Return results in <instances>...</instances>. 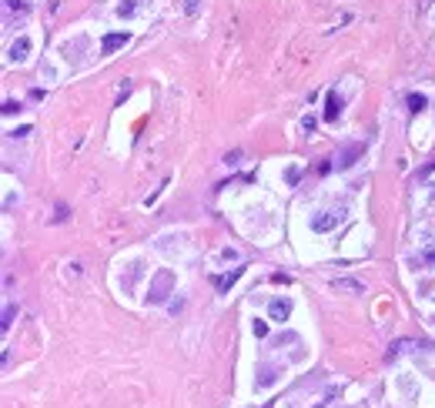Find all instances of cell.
I'll return each instance as SVG.
<instances>
[{"mask_svg": "<svg viewBox=\"0 0 435 408\" xmlns=\"http://www.w3.org/2000/svg\"><path fill=\"white\" fill-rule=\"evenodd\" d=\"M174 291V271L171 268H161V271L151 278V288H147V304H164Z\"/></svg>", "mask_w": 435, "mask_h": 408, "instance_id": "obj_1", "label": "cell"}, {"mask_svg": "<svg viewBox=\"0 0 435 408\" xmlns=\"http://www.w3.org/2000/svg\"><path fill=\"white\" fill-rule=\"evenodd\" d=\"M362 154H365V144H358V141H352V144H345V147L338 151V158H335V168H338V171H348V168H355Z\"/></svg>", "mask_w": 435, "mask_h": 408, "instance_id": "obj_2", "label": "cell"}, {"mask_svg": "<svg viewBox=\"0 0 435 408\" xmlns=\"http://www.w3.org/2000/svg\"><path fill=\"white\" fill-rule=\"evenodd\" d=\"M341 217H345L341 211H322L318 217H312V231H318V234L331 231V228H338V224H341Z\"/></svg>", "mask_w": 435, "mask_h": 408, "instance_id": "obj_3", "label": "cell"}, {"mask_svg": "<svg viewBox=\"0 0 435 408\" xmlns=\"http://www.w3.org/2000/svg\"><path fill=\"white\" fill-rule=\"evenodd\" d=\"M131 40L128 30H114V34H104V40H101V54H114V50H121L124 44Z\"/></svg>", "mask_w": 435, "mask_h": 408, "instance_id": "obj_4", "label": "cell"}, {"mask_svg": "<svg viewBox=\"0 0 435 408\" xmlns=\"http://www.w3.org/2000/svg\"><path fill=\"white\" fill-rule=\"evenodd\" d=\"M27 50H30V40H27V37H17L14 44H10L7 60H10V64H24V60H27Z\"/></svg>", "mask_w": 435, "mask_h": 408, "instance_id": "obj_5", "label": "cell"}, {"mask_svg": "<svg viewBox=\"0 0 435 408\" xmlns=\"http://www.w3.org/2000/svg\"><path fill=\"white\" fill-rule=\"evenodd\" d=\"M338 114H341V97L331 90V94L325 97V120L331 124V120H338Z\"/></svg>", "mask_w": 435, "mask_h": 408, "instance_id": "obj_6", "label": "cell"}, {"mask_svg": "<svg viewBox=\"0 0 435 408\" xmlns=\"http://www.w3.org/2000/svg\"><path fill=\"white\" fill-rule=\"evenodd\" d=\"M268 315H271L274 321H285V318L291 315V304L285 301V298H274V301H271V308H268Z\"/></svg>", "mask_w": 435, "mask_h": 408, "instance_id": "obj_7", "label": "cell"}, {"mask_svg": "<svg viewBox=\"0 0 435 408\" xmlns=\"http://www.w3.org/2000/svg\"><path fill=\"white\" fill-rule=\"evenodd\" d=\"M241 274H244V268H234V271L221 274V278H218V291H228V288H231V285H234V281L241 278Z\"/></svg>", "mask_w": 435, "mask_h": 408, "instance_id": "obj_8", "label": "cell"}, {"mask_svg": "<svg viewBox=\"0 0 435 408\" xmlns=\"http://www.w3.org/2000/svg\"><path fill=\"white\" fill-rule=\"evenodd\" d=\"M425 104H428L425 94H409V111L412 114H422V111H425Z\"/></svg>", "mask_w": 435, "mask_h": 408, "instance_id": "obj_9", "label": "cell"}, {"mask_svg": "<svg viewBox=\"0 0 435 408\" xmlns=\"http://www.w3.org/2000/svg\"><path fill=\"white\" fill-rule=\"evenodd\" d=\"M335 288H341V291H365L362 281H352V278H338L335 281Z\"/></svg>", "mask_w": 435, "mask_h": 408, "instance_id": "obj_10", "label": "cell"}, {"mask_svg": "<svg viewBox=\"0 0 435 408\" xmlns=\"http://www.w3.org/2000/svg\"><path fill=\"white\" fill-rule=\"evenodd\" d=\"M419 264H425V268H435V244H428V248L419 255Z\"/></svg>", "mask_w": 435, "mask_h": 408, "instance_id": "obj_11", "label": "cell"}, {"mask_svg": "<svg viewBox=\"0 0 435 408\" xmlns=\"http://www.w3.org/2000/svg\"><path fill=\"white\" fill-rule=\"evenodd\" d=\"M274 378H278V371H274V368H265V371L258 375V388H268V385H271Z\"/></svg>", "mask_w": 435, "mask_h": 408, "instance_id": "obj_12", "label": "cell"}, {"mask_svg": "<svg viewBox=\"0 0 435 408\" xmlns=\"http://www.w3.org/2000/svg\"><path fill=\"white\" fill-rule=\"evenodd\" d=\"M134 10H137L134 0H124V4H117V17H134Z\"/></svg>", "mask_w": 435, "mask_h": 408, "instance_id": "obj_13", "label": "cell"}, {"mask_svg": "<svg viewBox=\"0 0 435 408\" xmlns=\"http://www.w3.org/2000/svg\"><path fill=\"white\" fill-rule=\"evenodd\" d=\"M241 158H244V154L238 151V147H234V151H228V154H225V164H228V168H238V164H241Z\"/></svg>", "mask_w": 435, "mask_h": 408, "instance_id": "obj_14", "label": "cell"}, {"mask_svg": "<svg viewBox=\"0 0 435 408\" xmlns=\"http://www.w3.org/2000/svg\"><path fill=\"white\" fill-rule=\"evenodd\" d=\"M14 315H17V308H14V304H7V308H4V321H0V325H4V331H10V325H14Z\"/></svg>", "mask_w": 435, "mask_h": 408, "instance_id": "obj_15", "label": "cell"}, {"mask_svg": "<svg viewBox=\"0 0 435 408\" xmlns=\"http://www.w3.org/2000/svg\"><path fill=\"white\" fill-rule=\"evenodd\" d=\"M198 7H201V0H188V4H184V14L194 17V14H198Z\"/></svg>", "mask_w": 435, "mask_h": 408, "instance_id": "obj_16", "label": "cell"}, {"mask_svg": "<svg viewBox=\"0 0 435 408\" xmlns=\"http://www.w3.org/2000/svg\"><path fill=\"white\" fill-rule=\"evenodd\" d=\"M20 111V104H17V101H4V114H17Z\"/></svg>", "mask_w": 435, "mask_h": 408, "instance_id": "obj_17", "label": "cell"}, {"mask_svg": "<svg viewBox=\"0 0 435 408\" xmlns=\"http://www.w3.org/2000/svg\"><path fill=\"white\" fill-rule=\"evenodd\" d=\"M10 10H27V0H7Z\"/></svg>", "mask_w": 435, "mask_h": 408, "instance_id": "obj_18", "label": "cell"}, {"mask_svg": "<svg viewBox=\"0 0 435 408\" xmlns=\"http://www.w3.org/2000/svg\"><path fill=\"white\" fill-rule=\"evenodd\" d=\"M255 335H258V338L268 335V325H265V321H255Z\"/></svg>", "mask_w": 435, "mask_h": 408, "instance_id": "obj_19", "label": "cell"}, {"mask_svg": "<svg viewBox=\"0 0 435 408\" xmlns=\"http://www.w3.org/2000/svg\"><path fill=\"white\" fill-rule=\"evenodd\" d=\"M301 128H305V134H315V117H305L301 120Z\"/></svg>", "mask_w": 435, "mask_h": 408, "instance_id": "obj_20", "label": "cell"}, {"mask_svg": "<svg viewBox=\"0 0 435 408\" xmlns=\"http://www.w3.org/2000/svg\"><path fill=\"white\" fill-rule=\"evenodd\" d=\"M285 177H288V184H295V181H298V168H288V174H285Z\"/></svg>", "mask_w": 435, "mask_h": 408, "instance_id": "obj_21", "label": "cell"}]
</instances>
